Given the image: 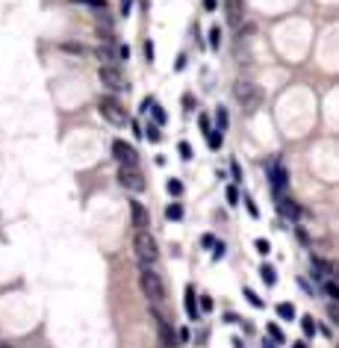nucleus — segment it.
Listing matches in <instances>:
<instances>
[{
  "instance_id": "473e14b6",
  "label": "nucleus",
  "mask_w": 339,
  "mask_h": 348,
  "mask_svg": "<svg viewBox=\"0 0 339 348\" xmlns=\"http://www.w3.org/2000/svg\"><path fill=\"white\" fill-rule=\"evenodd\" d=\"M221 257H224V242H216V245H213V260L219 263Z\"/></svg>"
},
{
  "instance_id": "37998d69",
  "label": "nucleus",
  "mask_w": 339,
  "mask_h": 348,
  "mask_svg": "<svg viewBox=\"0 0 339 348\" xmlns=\"http://www.w3.org/2000/svg\"><path fill=\"white\" fill-rule=\"evenodd\" d=\"M233 348H245V342H242L239 336H233Z\"/></svg>"
},
{
  "instance_id": "a19ab883",
  "label": "nucleus",
  "mask_w": 339,
  "mask_h": 348,
  "mask_svg": "<svg viewBox=\"0 0 339 348\" xmlns=\"http://www.w3.org/2000/svg\"><path fill=\"white\" fill-rule=\"evenodd\" d=\"M198 121H201V130H203V133H206V130H209V118H206V115H201Z\"/></svg>"
},
{
  "instance_id": "6e6552de",
  "label": "nucleus",
  "mask_w": 339,
  "mask_h": 348,
  "mask_svg": "<svg viewBox=\"0 0 339 348\" xmlns=\"http://www.w3.org/2000/svg\"><path fill=\"white\" fill-rule=\"evenodd\" d=\"M98 77H101V83L109 89V92H124V86H127L115 65H101V68H98Z\"/></svg>"
},
{
  "instance_id": "c03bdc74",
  "label": "nucleus",
  "mask_w": 339,
  "mask_h": 348,
  "mask_svg": "<svg viewBox=\"0 0 339 348\" xmlns=\"http://www.w3.org/2000/svg\"><path fill=\"white\" fill-rule=\"evenodd\" d=\"M292 348H307V342H292Z\"/></svg>"
},
{
  "instance_id": "a211bd4d",
  "label": "nucleus",
  "mask_w": 339,
  "mask_h": 348,
  "mask_svg": "<svg viewBox=\"0 0 339 348\" xmlns=\"http://www.w3.org/2000/svg\"><path fill=\"white\" fill-rule=\"evenodd\" d=\"M266 331H269V336L274 339V342H277V345H283V342H286V339H283V331H280L274 322H269V325H266Z\"/></svg>"
},
{
  "instance_id": "9b49d317",
  "label": "nucleus",
  "mask_w": 339,
  "mask_h": 348,
  "mask_svg": "<svg viewBox=\"0 0 339 348\" xmlns=\"http://www.w3.org/2000/svg\"><path fill=\"white\" fill-rule=\"evenodd\" d=\"M183 307H186V316H189V319H192V322H198V316H201V304H198V295H195V286H186Z\"/></svg>"
},
{
  "instance_id": "423d86ee",
  "label": "nucleus",
  "mask_w": 339,
  "mask_h": 348,
  "mask_svg": "<svg viewBox=\"0 0 339 348\" xmlns=\"http://www.w3.org/2000/svg\"><path fill=\"white\" fill-rule=\"evenodd\" d=\"M153 319H156V331H159V345L162 348H177L180 345V333L159 316V310H153Z\"/></svg>"
},
{
  "instance_id": "1a4fd4ad",
  "label": "nucleus",
  "mask_w": 339,
  "mask_h": 348,
  "mask_svg": "<svg viewBox=\"0 0 339 348\" xmlns=\"http://www.w3.org/2000/svg\"><path fill=\"white\" fill-rule=\"evenodd\" d=\"M112 157L118 159V165H136V162H139L136 148L130 145V142H124V139H115V142H112Z\"/></svg>"
},
{
  "instance_id": "79ce46f5",
  "label": "nucleus",
  "mask_w": 339,
  "mask_h": 348,
  "mask_svg": "<svg viewBox=\"0 0 339 348\" xmlns=\"http://www.w3.org/2000/svg\"><path fill=\"white\" fill-rule=\"evenodd\" d=\"M201 242H203V245H206V248H213V245H216V239H213V236H209V233H206V236H203Z\"/></svg>"
},
{
  "instance_id": "cd10ccee",
  "label": "nucleus",
  "mask_w": 339,
  "mask_h": 348,
  "mask_svg": "<svg viewBox=\"0 0 339 348\" xmlns=\"http://www.w3.org/2000/svg\"><path fill=\"white\" fill-rule=\"evenodd\" d=\"M245 298H248V304H251V307H266V304H263V298L257 295L254 289H245Z\"/></svg>"
},
{
  "instance_id": "6ab92c4d",
  "label": "nucleus",
  "mask_w": 339,
  "mask_h": 348,
  "mask_svg": "<svg viewBox=\"0 0 339 348\" xmlns=\"http://www.w3.org/2000/svg\"><path fill=\"white\" fill-rule=\"evenodd\" d=\"M301 331H304V336H316V331H319V328H316L313 316H304V319H301Z\"/></svg>"
},
{
  "instance_id": "2f4dec72",
  "label": "nucleus",
  "mask_w": 339,
  "mask_h": 348,
  "mask_svg": "<svg viewBox=\"0 0 339 348\" xmlns=\"http://www.w3.org/2000/svg\"><path fill=\"white\" fill-rule=\"evenodd\" d=\"M257 251H260V254H263V257H266V254H271V242L269 239H257Z\"/></svg>"
},
{
  "instance_id": "a18cd8bd",
  "label": "nucleus",
  "mask_w": 339,
  "mask_h": 348,
  "mask_svg": "<svg viewBox=\"0 0 339 348\" xmlns=\"http://www.w3.org/2000/svg\"><path fill=\"white\" fill-rule=\"evenodd\" d=\"M263 348H274V345H271V342H266V345H263Z\"/></svg>"
},
{
  "instance_id": "e433bc0d",
  "label": "nucleus",
  "mask_w": 339,
  "mask_h": 348,
  "mask_svg": "<svg viewBox=\"0 0 339 348\" xmlns=\"http://www.w3.org/2000/svg\"><path fill=\"white\" fill-rule=\"evenodd\" d=\"M201 310H203V313H209V310H213V298H206V295L201 298Z\"/></svg>"
},
{
  "instance_id": "5701e85b",
  "label": "nucleus",
  "mask_w": 339,
  "mask_h": 348,
  "mask_svg": "<svg viewBox=\"0 0 339 348\" xmlns=\"http://www.w3.org/2000/svg\"><path fill=\"white\" fill-rule=\"evenodd\" d=\"M142 133H145V136H148L151 142H159V139H162V133H159V124H148Z\"/></svg>"
},
{
  "instance_id": "9d476101",
  "label": "nucleus",
  "mask_w": 339,
  "mask_h": 348,
  "mask_svg": "<svg viewBox=\"0 0 339 348\" xmlns=\"http://www.w3.org/2000/svg\"><path fill=\"white\" fill-rule=\"evenodd\" d=\"M130 215H133V227L136 230H148L151 227V215L142 201H130Z\"/></svg>"
},
{
  "instance_id": "393cba45",
  "label": "nucleus",
  "mask_w": 339,
  "mask_h": 348,
  "mask_svg": "<svg viewBox=\"0 0 339 348\" xmlns=\"http://www.w3.org/2000/svg\"><path fill=\"white\" fill-rule=\"evenodd\" d=\"M165 189H168V195H174V198H180V195H183V183L171 177L168 183H165Z\"/></svg>"
},
{
  "instance_id": "c756f323",
  "label": "nucleus",
  "mask_w": 339,
  "mask_h": 348,
  "mask_svg": "<svg viewBox=\"0 0 339 348\" xmlns=\"http://www.w3.org/2000/svg\"><path fill=\"white\" fill-rule=\"evenodd\" d=\"M224 198H227V204H239V189L236 186H227V189H224Z\"/></svg>"
},
{
  "instance_id": "7c9ffc66",
  "label": "nucleus",
  "mask_w": 339,
  "mask_h": 348,
  "mask_svg": "<svg viewBox=\"0 0 339 348\" xmlns=\"http://www.w3.org/2000/svg\"><path fill=\"white\" fill-rule=\"evenodd\" d=\"M177 151H180V157L186 159V162L192 159V145H189V142H180V145H177Z\"/></svg>"
},
{
  "instance_id": "ddd939ff",
  "label": "nucleus",
  "mask_w": 339,
  "mask_h": 348,
  "mask_svg": "<svg viewBox=\"0 0 339 348\" xmlns=\"http://www.w3.org/2000/svg\"><path fill=\"white\" fill-rule=\"evenodd\" d=\"M277 209H280V215H286V219H298V215H301V207H298L295 201H289V198H277Z\"/></svg>"
},
{
  "instance_id": "20e7f679",
  "label": "nucleus",
  "mask_w": 339,
  "mask_h": 348,
  "mask_svg": "<svg viewBox=\"0 0 339 348\" xmlns=\"http://www.w3.org/2000/svg\"><path fill=\"white\" fill-rule=\"evenodd\" d=\"M98 109H101V115H103L109 124H115V127H124V124H127L124 106H121L115 98H101V101H98Z\"/></svg>"
},
{
  "instance_id": "ea45409f",
  "label": "nucleus",
  "mask_w": 339,
  "mask_h": 348,
  "mask_svg": "<svg viewBox=\"0 0 339 348\" xmlns=\"http://www.w3.org/2000/svg\"><path fill=\"white\" fill-rule=\"evenodd\" d=\"M118 56H121V59H130V48H127V45H124V48H118Z\"/></svg>"
},
{
  "instance_id": "bb28decb",
  "label": "nucleus",
  "mask_w": 339,
  "mask_h": 348,
  "mask_svg": "<svg viewBox=\"0 0 339 348\" xmlns=\"http://www.w3.org/2000/svg\"><path fill=\"white\" fill-rule=\"evenodd\" d=\"M151 115H153V124H165V112H162V106L159 104L151 106Z\"/></svg>"
},
{
  "instance_id": "58836bf2",
  "label": "nucleus",
  "mask_w": 339,
  "mask_h": 348,
  "mask_svg": "<svg viewBox=\"0 0 339 348\" xmlns=\"http://www.w3.org/2000/svg\"><path fill=\"white\" fill-rule=\"evenodd\" d=\"M203 9H206V12H216V9H219V3H216V0H203Z\"/></svg>"
},
{
  "instance_id": "f8f14e48",
  "label": "nucleus",
  "mask_w": 339,
  "mask_h": 348,
  "mask_svg": "<svg viewBox=\"0 0 339 348\" xmlns=\"http://www.w3.org/2000/svg\"><path fill=\"white\" fill-rule=\"evenodd\" d=\"M310 263H313V278L316 280H327V275H333V266H327L324 260H319V257H310Z\"/></svg>"
},
{
  "instance_id": "aec40b11",
  "label": "nucleus",
  "mask_w": 339,
  "mask_h": 348,
  "mask_svg": "<svg viewBox=\"0 0 339 348\" xmlns=\"http://www.w3.org/2000/svg\"><path fill=\"white\" fill-rule=\"evenodd\" d=\"M71 3L89 6V9H95V12H103V9H106V0H71Z\"/></svg>"
},
{
  "instance_id": "72a5a7b5",
  "label": "nucleus",
  "mask_w": 339,
  "mask_h": 348,
  "mask_svg": "<svg viewBox=\"0 0 339 348\" xmlns=\"http://www.w3.org/2000/svg\"><path fill=\"white\" fill-rule=\"evenodd\" d=\"M245 207H248V212H251V219H260V209H257V204L251 201V198H245Z\"/></svg>"
},
{
  "instance_id": "f03ea898",
  "label": "nucleus",
  "mask_w": 339,
  "mask_h": 348,
  "mask_svg": "<svg viewBox=\"0 0 339 348\" xmlns=\"http://www.w3.org/2000/svg\"><path fill=\"white\" fill-rule=\"evenodd\" d=\"M133 248H136V257H139V263H145V266H153V263L159 260V248H156V239H153L148 230H136Z\"/></svg>"
},
{
  "instance_id": "c85d7f7f",
  "label": "nucleus",
  "mask_w": 339,
  "mask_h": 348,
  "mask_svg": "<svg viewBox=\"0 0 339 348\" xmlns=\"http://www.w3.org/2000/svg\"><path fill=\"white\" fill-rule=\"evenodd\" d=\"M327 319H330V322L339 328V304H336V301H333V304H327Z\"/></svg>"
},
{
  "instance_id": "dca6fc26",
  "label": "nucleus",
  "mask_w": 339,
  "mask_h": 348,
  "mask_svg": "<svg viewBox=\"0 0 339 348\" xmlns=\"http://www.w3.org/2000/svg\"><path fill=\"white\" fill-rule=\"evenodd\" d=\"M260 278L266 280V286H274V283H277V272H274V266H263V269H260Z\"/></svg>"
},
{
  "instance_id": "39448f33",
  "label": "nucleus",
  "mask_w": 339,
  "mask_h": 348,
  "mask_svg": "<svg viewBox=\"0 0 339 348\" xmlns=\"http://www.w3.org/2000/svg\"><path fill=\"white\" fill-rule=\"evenodd\" d=\"M266 171H269V180H271V189H274V195L280 198V195H283V189H286V183H289L286 165H283V162H277V159H269Z\"/></svg>"
},
{
  "instance_id": "412c9836",
  "label": "nucleus",
  "mask_w": 339,
  "mask_h": 348,
  "mask_svg": "<svg viewBox=\"0 0 339 348\" xmlns=\"http://www.w3.org/2000/svg\"><path fill=\"white\" fill-rule=\"evenodd\" d=\"M227 124H230V118H227V109H224V106H219V112H216V127L224 133V130H227Z\"/></svg>"
},
{
  "instance_id": "4468645a",
  "label": "nucleus",
  "mask_w": 339,
  "mask_h": 348,
  "mask_svg": "<svg viewBox=\"0 0 339 348\" xmlns=\"http://www.w3.org/2000/svg\"><path fill=\"white\" fill-rule=\"evenodd\" d=\"M221 145H224V136H221L219 127H216V130H206V148H209V151H219Z\"/></svg>"
},
{
  "instance_id": "2eb2a0df",
  "label": "nucleus",
  "mask_w": 339,
  "mask_h": 348,
  "mask_svg": "<svg viewBox=\"0 0 339 348\" xmlns=\"http://www.w3.org/2000/svg\"><path fill=\"white\" fill-rule=\"evenodd\" d=\"M277 316H280L283 322H292V319L298 316V310H295V304H289V301H280V304H277Z\"/></svg>"
},
{
  "instance_id": "f704fd0d",
  "label": "nucleus",
  "mask_w": 339,
  "mask_h": 348,
  "mask_svg": "<svg viewBox=\"0 0 339 348\" xmlns=\"http://www.w3.org/2000/svg\"><path fill=\"white\" fill-rule=\"evenodd\" d=\"M130 9H133V0H121V15L127 18L130 15Z\"/></svg>"
},
{
  "instance_id": "a878e982",
  "label": "nucleus",
  "mask_w": 339,
  "mask_h": 348,
  "mask_svg": "<svg viewBox=\"0 0 339 348\" xmlns=\"http://www.w3.org/2000/svg\"><path fill=\"white\" fill-rule=\"evenodd\" d=\"M322 286H324V292H327V295H330V298L339 304V286H336V283H333V280H324Z\"/></svg>"
},
{
  "instance_id": "7ed1b4c3",
  "label": "nucleus",
  "mask_w": 339,
  "mask_h": 348,
  "mask_svg": "<svg viewBox=\"0 0 339 348\" xmlns=\"http://www.w3.org/2000/svg\"><path fill=\"white\" fill-rule=\"evenodd\" d=\"M233 95H236V101L242 104V109H248V112H254L260 101H263V95H260V89L254 83H248V80H239L236 89H233Z\"/></svg>"
},
{
  "instance_id": "4be33fe9",
  "label": "nucleus",
  "mask_w": 339,
  "mask_h": 348,
  "mask_svg": "<svg viewBox=\"0 0 339 348\" xmlns=\"http://www.w3.org/2000/svg\"><path fill=\"white\" fill-rule=\"evenodd\" d=\"M165 215H168L171 222H180V219H183V207H180V204H168V207H165Z\"/></svg>"
},
{
  "instance_id": "f3484780",
  "label": "nucleus",
  "mask_w": 339,
  "mask_h": 348,
  "mask_svg": "<svg viewBox=\"0 0 339 348\" xmlns=\"http://www.w3.org/2000/svg\"><path fill=\"white\" fill-rule=\"evenodd\" d=\"M106 45H109V41H106ZM106 45H103V48H98V59H101L103 65H115V53L109 51Z\"/></svg>"
},
{
  "instance_id": "f257e3e1",
  "label": "nucleus",
  "mask_w": 339,
  "mask_h": 348,
  "mask_svg": "<svg viewBox=\"0 0 339 348\" xmlns=\"http://www.w3.org/2000/svg\"><path fill=\"white\" fill-rule=\"evenodd\" d=\"M139 286H142V292L148 295L151 304H162V301H165V283H162V278L153 272L151 266H145V263H142V269H139Z\"/></svg>"
},
{
  "instance_id": "4c0bfd02",
  "label": "nucleus",
  "mask_w": 339,
  "mask_h": 348,
  "mask_svg": "<svg viewBox=\"0 0 339 348\" xmlns=\"http://www.w3.org/2000/svg\"><path fill=\"white\" fill-rule=\"evenodd\" d=\"M145 59L153 62V45H151V41H145Z\"/></svg>"
},
{
  "instance_id": "0eeeda50",
  "label": "nucleus",
  "mask_w": 339,
  "mask_h": 348,
  "mask_svg": "<svg viewBox=\"0 0 339 348\" xmlns=\"http://www.w3.org/2000/svg\"><path fill=\"white\" fill-rule=\"evenodd\" d=\"M118 183L124 186V189H130V192H142L145 189V177L139 174L136 165H121L118 168Z\"/></svg>"
},
{
  "instance_id": "b1692460",
  "label": "nucleus",
  "mask_w": 339,
  "mask_h": 348,
  "mask_svg": "<svg viewBox=\"0 0 339 348\" xmlns=\"http://www.w3.org/2000/svg\"><path fill=\"white\" fill-rule=\"evenodd\" d=\"M209 48H213V51L221 48V30L219 27H209Z\"/></svg>"
},
{
  "instance_id": "c9c22d12",
  "label": "nucleus",
  "mask_w": 339,
  "mask_h": 348,
  "mask_svg": "<svg viewBox=\"0 0 339 348\" xmlns=\"http://www.w3.org/2000/svg\"><path fill=\"white\" fill-rule=\"evenodd\" d=\"M230 174H233V180H242V168H239V162H230Z\"/></svg>"
}]
</instances>
